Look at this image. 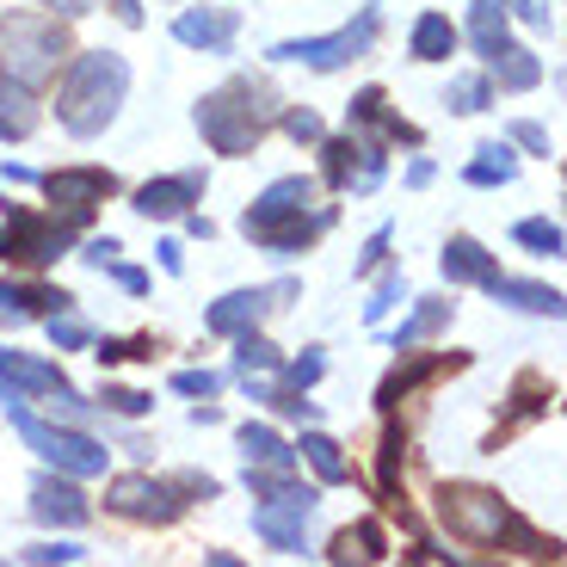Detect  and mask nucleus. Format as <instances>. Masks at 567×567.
Masks as SVG:
<instances>
[{"label": "nucleus", "mask_w": 567, "mask_h": 567, "mask_svg": "<svg viewBox=\"0 0 567 567\" xmlns=\"http://www.w3.org/2000/svg\"><path fill=\"white\" fill-rule=\"evenodd\" d=\"M321 352H302V358H290V383L297 389H309V383H321Z\"/></svg>", "instance_id": "obj_43"}, {"label": "nucleus", "mask_w": 567, "mask_h": 567, "mask_svg": "<svg viewBox=\"0 0 567 567\" xmlns=\"http://www.w3.org/2000/svg\"><path fill=\"white\" fill-rule=\"evenodd\" d=\"M161 340L155 333H136V340H105L100 346V364H130V358H155Z\"/></svg>", "instance_id": "obj_36"}, {"label": "nucleus", "mask_w": 567, "mask_h": 567, "mask_svg": "<svg viewBox=\"0 0 567 567\" xmlns=\"http://www.w3.org/2000/svg\"><path fill=\"white\" fill-rule=\"evenodd\" d=\"M487 81H499L506 93H530V86L543 81V62L530 56L525 43H512V38H506L494 56H487Z\"/></svg>", "instance_id": "obj_22"}, {"label": "nucleus", "mask_w": 567, "mask_h": 567, "mask_svg": "<svg viewBox=\"0 0 567 567\" xmlns=\"http://www.w3.org/2000/svg\"><path fill=\"white\" fill-rule=\"evenodd\" d=\"M439 266H444V278H451V284H482V290L499 278V259L487 254L475 235H451V241H444V259H439Z\"/></svg>", "instance_id": "obj_21"}, {"label": "nucleus", "mask_w": 567, "mask_h": 567, "mask_svg": "<svg viewBox=\"0 0 567 567\" xmlns=\"http://www.w3.org/2000/svg\"><path fill=\"white\" fill-rule=\"evenodd\" d=\"M395 302H401V271H389V278L377 284V297L364 302V321H383V315L395 309Z\"/></svg>", "instance_id": "obj_40"}, {"label": "nucleus", "mask_w": 567, "mask_h": 567, "mask_svg": "<svg viewBox=\"0 0 567 567\" xmlns=\"http://www.w3.org/2000/svg\"><path fill=\"white\" fill-rule=\"evenodd\" d=\"M235 340H241V352H235V370H241V377H271V370L284 364V352L271 340H259L254 327H247V333H235Z\"/></svg>", "instance_id": "obj_33"}, {"label": "nucleus", "mask_w": 567, "mask_h": 567, "mask_svg": "<svg viewBox=\"0 0 567 567\" xmlns=\"http://www.w3.org/2000/svg\"><path fill=\"white\" fill-rule=\"evenodd\" d=\"M383 259H389V228H377V235L364 241V259H358V278H364V271H377Z\"/></svg>", "instance_id": "obj_45"}, {"label": "nucleus", "mask_w": 567, "mask_h": 567, "mask_svg": "<svg viewBox=\"0 0 567 567\" xmlns=\"http://www.w3.org/2000/svg\"><path fill=\"white\" fill-rule=\"evenodd\" d=\"M173 389H179V395H204V401H210L216 389H223V377H216V370H179Z\"/></svg>", "instance_id": "obj_41"}, {"label": "nucleus", "mask_w": 567, "mask_h": 567, "mask_svg": "<svg viewBox=\"0 0 567 567\" xmlns=\"http://www.w3.org/2000/svg\"><path fill=\"white\" fill-rule=\"evenodd\" d=\"M81 228H86V216H38V210H7V228H0V259L7 266H56L62 254H69L74 241H81Z\"/></svg>", "instance_id": "obj_7"}, {"label": "nucleus", "mask_w": 567, "mask_h": 567, "mask_svg": "<svg viewBox=\"0 0 567 567\" xmlns=\"http://www.w3.org/2000/svg\"><path fill=\"white\" fill-rule=\"evenodd\" d=\"M173 38L192 43V50H216L223 56L228 43H235V13L228 7H192V13L173 19Z\"/></svg>", "instance_id": "obj_20"}, {"label": "nucleus", "mask_w": 567, "mask_h": 567, "mask_svg": "<svg viewBox=\"0 0 567 567\" xmlns=\"http://www.w3.org/2000/svg\"><path fill=\"white\" fill-rule=\"evenodd\" d=\"M297 297V284L278 278L266 284V290H228L223 302H210V315H204V327L210 333H223V340H235V333H247V327H259L271 309H284V302Z\"/></svg>", "instance_id": "obj_12"}, {"label": "nucleus", "mask_w": 567, "mask_h": 567, "mask_svg": "<svg viewBox=\"0 0 567 567\" xmlns=\"http://www.w3.org/2000/svg\"><path fill=\"white\" fill-rule=\"evenodd\" d=\"M43 198L50 204H62V210H74V216H93V204H105L117 192V173H105V167H56V173H43Z\"/></svg>", "instance_id": "obj_14"}, {"label": "nucleus", "mask_w": 567, "mask_h": 567, "mask_svg": "<svg viewBox=\"0 0 567 567\" xmlns=\"http://www.w3.org/2000/svg\"><path fill=\"white\" fill-rule=\"evenodd\" d=\"M38 130V100L31 86H19L13 74H0V142H25Z\"/></svg>", "instance_id": "obj_23"}, {"label": "nucleus", "mask_w": 567, "mask_h": 567, "mask_svg": "<svg viewBox=\"0 0 567 567\" xmlns=\"http://www.w3.org/2000/svg\"><path fill=\"white\" fill-rule=\"evenodd\" d=\"M198 198H204V173H173V179H148V185H142L136 210L148 216V223H173V216H185Z\"/></svg>", "instance_id": "obj_16"}, {"label": "nucleus", "mask_w": 567, "mask_h": 567, "mask_svg": "<svg viewBox=\"0 0 567 567\" xmlns=\"http://www.w3.org/2000/svg\"><path fill=\"white\" fill-rule=\"evenodd\" d=\"M100 408H112V413H124V420H136V413L155 408V395H142V389H105Z\"/></svg>", "instance_id": "obj_39"}, {"label": "nucleus", "mask_w": 567, "mask_h": 567, "mask_svg": "<svg viewBox=\"0 0 567 567\" xmlns=\"http://www.w3.org/2000/svg\"><path fill=\"white\" fill-rule=\"evenodd\" d=\"M50 340H56L62 352H81V346L93 340V333H86V321H74L69 309H56V315H50Z\"/></svg>", "instance_id": "obj_38"}, {"label": "nucleus", "mask_w": 567, "mask_h": 567, "mask_svg": "<svg viewBox=\"0 0 567 567\" xmlns=\"http://www.w3.org/2000/svg\"><path fill=\"white\" fill-rule=\"evenodd\" d=\"M7 420L19 425V439L43 456V463H56L62 475H105V444L86 439V432H69V425H50L25 408L19 389H7Z\"/></svg>", "instance_id": "obj_6"}, {"label": "nucleus", "mask_w": 567, "mask_h": 567, "mask_svg": "<svg viewBox=\"0 0 567 567\" xmlns=\"http://www.w3.org/2000/svg\"><path fill=\"white\" fill-rule=\"evenodd\" d=\"M506 0H475V7H468V38H475V50H482V56H494L499 43H506Z\"/></svg>", "instance_id": "obj_29"}, {"label": "nucleus", "mask_w": 567, "mask_h": 567, "mask_svg": "<svg viewBox=\"0 0 567 567\" xmlns=\"http://www.w3.org/2000/svg\"><path fill=\"white\" fill-rule=\"evenodd\" d=\"M271 124H278V93L254 74H235L228 86L198 100V130L216 155H254Z\"/></svg>", "instance_id": "obj_2"}, {"label": "nucleus", "mask_w": 567, "mask_h": 567, "mask_svg": "<svg viewBox=\"0 0 567 567\" xmlns=\"http://www.w3.org/2000/svg\"><path fill=\"white\" fill-rule=\"evenodd\" d=\"M401 463H408V432H401V425L389 420L383 451H377V494H383V499H395V494H401Z\"/></svg>", "instance_id": "obj_30"}, {"label": "nucleus", "mask_w": 567, "mask_h": 567, "mask_svg": "<svg viewBox=\"0 0 567 567\" xmlns=\"http://www.w3.org/2000/svg\"><path fill=\"white\" fill-rule=\"evenodd\" d=\"M512 241L518 247H537V254H561V223H549V216H525V223L512 228Z\"/></svg>", "instance_id": "obj_34"}, {"label": "nucleus", "mask_w": 567, "mask_h": 567, "mask_svg": "<svg viewBox=\"0 0 567 567\" xmlns=\"http://www.w3.org/2000/svg\"><path fill=\"white\" fill-rule=\"evenodd\" d=\"M112 13L124 19V25H142V7H136V0H112Z\"/></svg>", "instance_id": "obj_50"}, {"label": "nucleus", "mask_w": 567, "mask_h": 567, "mask_svg": "<svg viewBox=\"0 0 567 567\" xmlns=\"http://www.w3.org/2000/svg\"><path fill=\"white\" fill-rule=\"evenodd\" d=\"M506 401H512V408H506V420L487 432V451H499V444L518 439L525 425H537L543 413L555 408V383L543 377V370H518V377H512V395H506Z\"/></svg>", "instance_id": "obj_13"}, {"label": "nucleus", "mask_w": 567, "mask_h": 567, "mask_svg": "<svg viewBox=\"0 0 567 567\" xmlns=\"http://www.w3.org/2000/svg\"><path fill=\"white\" fill-rule=\"evenodd\" d=\"M512 142H525L530 155H549V130L543 124H512Z\"/></svg>", "instance_id": "obj_46"}, {"label": "nucleus", "mask_w": 567, "mask_h": 567, "mask_svg": "<svg viewBox=\"0 0 567 567\" xmlns=\"http://www.w3.org/2000/svg\"><path fill=\"white\" fill-rule=\"evenodd\" d=\"M112 271H117V284H124V290H136V297H142V290H148V278H142L136 266H117V259H112Z\"/></svg>", "instance_id": "obj_48"}, {"label": "nucleus", "mask_w": 567, "mask_h": 567, "mask_svg": "<svg viewBox=\"0 0 567 567\" xmlns=\"http://www.w3.org/2000/svg\"><path fill=\"white\" fill-rule=\"evenodd\" d=\"M247 487H254V499H315V487H302L290 468H266V463H247Z\"/></svg>", "instance_id": "obj_31"}, {"label": "nucleus", "mask_w": 567, "mask_h": 567, "mask_svg": "<svg viewBox=\"0 0 567 567\" xmlns=\"http://www.w3.org/2000/svg\"><path fill=\"white\" fill-rule=\"evenodd\" d=\"M439 518L444 530H451L456 543H468V549H499L506 543V525H512V506L494 494V487L482 482H439Z\"/></svg>", "instance_id": "obj_5"}, {"label": "nucleus", "mask_w": 567, "mask_h": 567, "mask_svg": "<svg viewBox=\"0 0 567 567\" xmlns=\"http://www.w3.org/2000/svg\"><path fill=\"white\" fill-rule=\"evenodd\" d=\"M0 389H19V395H50V408H56V413L86 420V401L74 395L69 377H62L56 364L31 358V352H13V346H0Z\"/></svg>", "instance_id": "obj_11"}, {"label": "nucleus", "mask_w": 567, "mask_h": 567, "mask_svg": "<svg viewBox=\"0 0 567 567\" xmlns=\"http://www.w3.org/2000/svg\"><path fill=\"white\" fill-rule=\"evenodd\" d=\"M302 456H309V468L321 475L327 487H340V482H352V456L340 451V439H327V432H302V444H297Z\"/></svg>", "instance_id": "obj_26"}, {"label": "nucleus", "mask_w": 567, "mask_h": 567, "mask_svg": "<svg viewBox=\"0 0 567 567\" xmlns=\"http://www.w3.org/2000/svg\"><path fill=\"white\" fill-rule=\"evenodd\" d=\"M43 7H62V13H86L93 0H43Z\"/></svg>", "instance_id": "obj_52"}, {"label": "nucleus", "mask_w": 567, "mask_h": 567, "mask_svg": "<svg viewBox=\"0 0 567 567\" xmlns=\"http://www.w3.org/2000/svg\"><path fill=\"white\" fill-rule=\"evenodd\" d=\"M86 549H74V543H38V549H25V561H81Z\"/></svg>", "instance_id": "obj_44"}, {"label": "nucleus", "mask_w": 567, "mask_h": 567, "mask_svg": "<svg viewBox=\"0 0 567 567\" xmlns=\"http://www.w3.org/2000/svg\"><path fill=\"white\" fill-rule=\"evenodd\" d=\"M352 130H370L377 142H408V148H420V142H425L401 112H389V93H383V86H364V93L352 100Z\"/></svg>", "instance_id": "obj_17"}, {"label": "nucleus", "mask_w": 567, "mask_h": 567, "mask_svg": "<svg viewBox=\"0 0 567 567\" xmlns=\"http://www.w3.org/2000/svg\"><path fill=\"white\" fill-rule=\"evenodd\" d=\"M155 254H161V271H179V266H185V254H179V241H161V247H155Z\"/></svg>", "instance_id": "obj_49"}, {"label": "nucleus", "mask_w": 567, "mask_h": 567, "mask_svg": "<svg viewBox=\"0 0 567 567\" xmlns=\"http://www.w3.org/2000/svg\"><path fill=\"white\" fill-rule=\"evenodd\" d=\"M69 290L56 284H0V327H19V321H38V315H56L69 309Z\"/></svg>", "instance_id": "obj_18"}, {"label": "nucleus", "mask_w": 567, "mask_h": 567, "mask_svg": "<svg viewBox=\"0 0 567 567\" xmlns=\"http://www.w3.org/2000/svg\"><path fill=\"white\" fill-rule=\"evenodd\" d=\"M456 370H468V352H413V346H401V364L377 383V408L395 413L401 401L425 395L432 383H444V377H456Z\"/></svg>", "instance_id": "obj_10"}, {"label": "nucleus", "mask_w": 567, "mask_h": 567, "mask_svg": "<svg viewBox=\"0 0 567 567\" xmlns=\"http://www.w3.org/2000/svg\"><path fill=\"white\" fill-rule=\"evenodd\" d=\"M377 31H383V13L364 7L352 25L327 31V38H284V43H271V56H278V62H302V69H346V62L370 56Z\"/></svg>", "instance_id": "obj_8"}, {"label": "nucleus", "mask_w": 567, "mask_h": 567, "mask_svg": "<svg viewBox=\"0 0 567 567\" xmlns=\"http://www.w3.org/2000/svg\"><path fill=\"white\" fill-rule=\"evenodd\" d=\"M487 100H494V81L487 74H468V81L451 86V112H487Z\"/></svg>", "instance_id": "obj_35"}, {"label": "nucleus", "mask_w": 567, "mask_h": 567, "mask_svg": "<svg viewBox=\"0 0 567 567\" xmlns=\"http://www.w3.org/2000/svg\"><path fill=\"white\" fill-rule=\"evenodd\" d=\"M124 93H130V62L124 56H112V50H86V56H74V69L62 74V86H56L62 130H74V136H100V130L117 117Z\"/></svg>", "instance_id": "obj_3"}, {"label": "nucleus", "mask_w": 567, "mask_h": 567, "mask_svg": "<svg viewBox=\"0 0 567 567\" xmlns=\"http://www.w3.org/2000/svg\"><path fill=\"white\" fill-rule=\"evenodd\" d=\"M117 254H124V247H117L112 235H105V241H86V254H81V259H86V266H100V271H105V266H112Z\"/></svg>", "instance_id": "obj_47"}, {"label": "nucleus", "mask_w": 567, "mask_h": 567, "mask_svg": "<svg viewBox=\"0 0 567 567\" xmlns=\"http://www.w3.org/2000/svg\"><path fill=\"white\" fill-rule=\"evenodd\" d=\"M241 451H247V463H266V468H290V463H297V451H290L271 425H241Z\"/></svg>", "instance_id": "obj_32"}, {"label": "nucleus", "mask_w": 567, "mask_h": 567, "mask_svg": "<svg viewBox=\"0 0 567 567\" xmlns=\"http://www.w3.org/2000/svg\"><path fill=\"white\" fill-rule=\"evenodd\" d=\"M518 13H525L530 25H549V7H543V0H525V7H518Z\"/></svg>", "instance_id": "obj_51"}, {"label": "nucleus", "mask_w": 567, "mask_h": 567, "mask_svg": "<svg viewBox=\"0 0 567 567\" xmlns=\"http://www.w3.org/2000/svg\"><path fill=\"white\" fill-rule=\"evenodd\" d=\"M69 56H74V43L50 13H7L0 19V74H13L19 86H50Z\"/></svg>", "instance_id": "obj_4"}, {"label": "nucleus", "mask_w": 567, "mask_h": 567, "mask_svg": "<svg viewBox=\"0 0 567 567\" xmlns=\"http://www.w3.org/2000/svg\"><path fill=\"white\" fill-rule=\"evenodd\" d=\"M512 173H518V155H512L506 142H482L475 161L463 167V179L468 185H512Z\"/></svg>", "instance_id": "obj_28"}, {"label": "nucleus", "mask_w": 567, "mask_h": 567, "mask_svg": "<svg viewBox=\"0 0 567 567\" xmlns=\"http://www.w3.org/2000/svg\"><path fill=\"white\" fill-rule=\"evenodd\" d=\"M241 228H247V241L266 247V254H302V247H315L327 228H333V204H321L315 179L290 173V179H271L266 192L247 204Z\"/></svg>", "instance_id": "obj_1"}, {"label": "nucleus", "mask_w": 567, "mask_h": 567, "mask_svg": "<svg viewBox=\"0 0 567 567\" xmlns=\"http://www.w3.org/2000/svg\"><path fill=\"white\" fill-rule=\"evenodd\" d=\"M105 506H112L117 518H130V525H179L192 499L173 482H155V475H117V482L105 487Z\"/></svg>", "instance_id": "obj_9"}, {"label": "nucleus", "mask_w": 567, "mask_h": 567, "mask_svg": "<svg viewBox=\"0 0 567 567\" xmlns=\"http://www.w3.org/2000/svg\"><path fill=\"white\" fill-rule=\"evenodd\" d=\"M499 302H512V309H525V315H561V290L555 284H530V278H494L487 284Z\"/></svg>", "instance_id": "obj_24"}, {"label": "nucleus", "mask_w": 567, "mask_h": 567, "mask_svg": "<svg viewBox=\"0 0 567 567\" xmlns=\"http://www.w3.org/2000/svg\"><path fill=\"white\" fill-rule=\"evenodd\" d=\"M451 309H456V302H444V297H420V309H413L408 321L395 327V352H401V346H420V340H432L439 327H451Z\"/></svg>", "instance_id": "obj_27"}, {"label": "nucleus", "mask_w": 567, "mask_h": 567, "mask_svg": "<svg viewBox=\"0 0 567 567\" xmlns=\"http://www.w3.org/2000/svg\"><path fill=\"white\" fill-rule=\"evenodd\" d=\"M352 549L364 555V561H383V555H389V537H383V518H358V525H352Z\"/></svg>", "instance_id": "obj_37"}, {"label": "nucleus", "mask_w": 567, "mask_h": 567, "mask_svg": "<svg viewBox=\"0 0 567 567\" xmlns=\"http://www.w3.org/2000/svg\"><path fill=\"white\" fill-rule=\"evenodd\" d=\"M456 50V25L444 13H420L413 19V38H408V56L413 62H444Z\"/></svg>", "instance_id": "obj_25"}, {"label": "nucleus", "mask_w": 567, "mask_h": 567, "mask_svg": "<svg viewBox=\"0 0 567 567\" xmlns=\"http://www.w3.org/2000/svg\"><path fill=\"white\" fill-rule=\"evenodd\" d=\"M278 124L290 130L297 142H321V117H315V112H302V105H297V112H278Z\"/></svg>", "instance_id": "obj_42"}, {"label": "nucleus", "mask_w": 567, "mask_h": 567, "mask_svg": "<svg viewBox=\"0 0 567 567\" xmlns=\"http://www.w3.org/2000/svg\"><path fill=\"white\" fill-rule=\"evenodd\" d=\"M309 512H315V499H266V506L254 512V530H259V537H266L278 555H302Z\"/></svg>", "instance_id": "obj_15"}, {"label": "nucleus", "mask_w": 567, "mask_h": 567, "mask_svg": "<svg viewBox=\"0 0 567 567\" xmlns=\"http://www.w3.org/2000/svg\"><path fill=\"white\" fill-rule=\"evenodd\" d=\"M31 512H38L43 525H86L93 518V506H86V494L74 482H56V475H43V482H31Z\"/></svg>", "instance_id": "obj_19"}]
</instances>
